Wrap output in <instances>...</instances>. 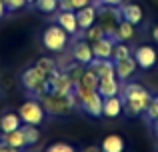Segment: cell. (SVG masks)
<instances>
[{"instance_id":"obj_1","label":"cell","mask_w":158,"mask_h":152,"mask_svg":"<svg viewBox=\"0 0 158 152\" xmlns=\"http://www.w3.org/2000/svg\"><path fill=\"white\" fill-rule=\"evenodd\" d=\"M120 92H122L120 98H122V104H124L122 112L130 118L144 114V110L148 108V104H150V100H152L150 90L144 88L138 82H128V84H124L122 88H120Z\"/></svg>"},{"instance_id":"obj_2","label":"cell","mask_w":158,"mask_h":152,"mask_svg":"<svg viewBox=\"0 0 158 152\" xmlns=\"http://www.w3.org/2000/svg\"><path fill=\"white\" fill-rule=\"evenodd\" d=\"M42 104L44 112H48L50 116H68L74 108L78 106L76 102V94H54V92H46L38 98Z\"/></svg>"},{"instance_id":"obj_3","label":"cell","mask_w":158,"mask_h":152,"mask_svg":"<svg viewBox=\"0 0 158 152\" xmlns=\"http://www.w3.org/2000/svg\"><path fill=\"white\" fill-rule=\"evenodd\" d=\"M20 82L30 94H34V98H40L42 94L50 92V84H48V74H44L40 68L28 66L26 70L20 74Z\"/></svg>"},{"instance_id":"obj_4","label":"cell","mask_w":158,"mask_h":152,"mask_svg":"<svg viewBox=\"0 0 158 152\" xmlns=\"http://www.w3.org/2000/svg\"><path fill=\"white\" fill-rule=\"evenodd\" d=\"M74 94H76V102L84 114H88L92 118L102 116V102H104V98L98 94V90H86V88H80V86H74Z\"/></svg>"},{"instance_id":"obj_5","label":"cell","mask_w":158,"mask_h":152,"mask_svg":"<svg viewBox=\"0 0 158 152\" xmlns=\"http://www.w3.org/2000/svg\"><path fill=\"white\" fill-rule=\"evenodd\" d=\"M42 44L46 50L50 52H60L68 44V34L64 28H60L58 24H50L46 30L42 32Z\"/></svg>"},{"instance_id":"obj_6","label":"cell","mask_w":158,"mask_h":152,"mask_svg":"<svg viewBox=\"0 0 158 152\" xmlns=\"http://www.w3.org/2000/svg\"><path fill=\"white\" fill-rule=\"evenodd\" d=\"M18 116H20V120H22L24 124L38 126V124H42L46 112H44V108H42V104H40L38 98H30V100H26L22 106H20Z\"/></svg>"},{"instance_id":"obj_7","label":"cell","mask_w":158,"mask_h":152,"mask_svg":"<svg viewBox=\"0 0 158 152\" xmlns=\"http://www.w3.org/2000/svg\"><path fill=\"white\" fill-rule=\"evenodd\" d=\"M48 84H50V92L54 94H70L74 92V82L72 78L68 76L66 70H54L50 76H48Z\"/></svg>"},{"instance_id":"obj_8","label":"cell","mask_w":158,"mask_h":152,"mask_svg":"<svg viewBox=\"0 0 158 152\" xmlns=\"http://www.w3.org/2000/svg\"><path fill=\"white\" fill-rule=\"evenodd\" d=\"M132 56H134V60H136V66L142 68V70L152 68V66L156 64V60H158V52H156L152 46H148V44L138 46L134 52H132Z\"/></svg>"},{"instance_id":"obj_9","label":"cell","mask_w":158,"mask_h":152,"mask_svg":"<svg viewBox=\"0 0 158 152\" xmlns=\"http://www.w3.org/2000/svg\"><path fill=\"white\" fill-rule=\"evenodd\" d=\"M72 58L76 60L78 64L82 66H88L90 62L94 60V52H92V44L88 40H78L72 48Z\"/></svg>"},{"instance_id":"obj_10","label":"cell","mask_w":158,"mask_h":152,"mask_svg":"<svg viewBox=\"0 0 158 152\" xmlns=\"http://www.w3.org/2000/svg\"><path fill=\"white\" fill-rule=\"evenodd\" d=\"M56 22H58L60 28H64L68 36H76L78 32H80V28H78V20H76V12H74V10H60Z\"/></svg>"},{"instance_id":"obj_11","label":"cell","mask_w":158,"mask_h":152,"mask_svg":"<svg viewBox=\"0 0 158 152\" xmlns=\"http://www.w3.org/2000/svg\"><path fill=\"white\" fill-rule=\"evenodd\" d=\"M76 20H78V28L80 30H86V28L94 26L98 20V8L94 4H88V6L76 10Z\"/></svg>"},{"instance_id":"obj_12","label":"cell","mask_w":158,"mask_h":152,"mask_svg":"<svg viewBox=\"0 0 158 152\" xmlns=\"http://www.w3.org/2000/svg\"><path fill=\"white\" fill-rule=\"evenodd\" d=\"M114 44L116 40L110 38V36H102V38H98L96 42H92V52H94V58H104L112 60V50H114Z\"/></svg>"},{"instance_id":"obj_13","label":"cell","mask_w":158,"mask_h":152,"mask_svg":"<svg viewBox=\"0 0 158 152\" xmlns=\"http://www.w3.org/2000/svg\"><path fill=\"white\" fill-rule=\"evenodd\" d=\"M136 60H134V56H126V58H122V60H114V74L118 80H128L132 74H134V70H136Z\"/></svg>"},{"instance_id":"obj_14","label":"cell","mask_w":158,"mask_h":152,"mask_svg":"<svg viewBox=\"0 0 158 152\" xmlns=\"http://www.w3.org/2000/svg\"><path fill=\"white\" fill-rule=\"evenodd\" d=\"M86 68H90V70L98 76V80H100V78H108V76H116L114 74V60H110V58H108V60L94 58Z\"/></svg>"},{"instance_id":"obj_15","label":"cell","mask_w":158,"mask_h":152,"mask_svg":"<svg viewBox=\"0 0 158 152\" xmlns=\"http://www.w3.org/2000/svg\"><path fill=\"white\" fill-rule=\"evenodd\" d=\"M120 80L116 76H108V78H100L98 80V94L102 98H108V96H118L120 94Z\"/></svg>"},{"instance_id":"obj_16","label":"cell","mask_w":158,"mask_h":152,"mask_svg":"<svg viewBox=\"0 0 158 152\" xmlns=\"http://www.w3.org/2000/svg\"><path fill=\"white\" fill-rule=\"evenodd\" d=\"M122 108H124V104H122L120 94L118 96H108V98H104V102H102V116L116 118V116L122 114Z\"/></svg>"},{"instance_id":"obj_17","label":"cell","mask_w":158,"mask_h":152,"mask_svg":"<svg viewBox=\"0 0 158 152\" xmlns=\"http://www.w3.org/2000/svg\"><path fill=\"white\" fill-rule=\"evenodd\" d=\"M120 16H122V20H126V22L136 26V24L142 22L144 12H142V6H138V4H124L120 8Z\"/></svg>"},{"instance_id":"obj_18","label":"cell","mask_w":158,"mask_h":152,"mask_svg":"<svg viewBox=\"0 0 158 152\" xmlns=\"http://www.w3.org/2000/svg\"><path fill=\"white\" fill-rule=\"evenodd\" d=\"M126 144H124V138L118 136V134H110L102 140L100 144V150L102 152H124Z\"/></svg>"},{"instance_id":"obj_19","label":"cell","mask_w":158,"mask_h":152,"mask_svg":"<svg viewBox=\"0 0 158 152\" xmlns=\"http://www.w3.org/2000/svg\"><path fill=\"white\" fill-rule=\"evenodd\" d=\"M20 124H22V120H20V116L16 112H6L2 118H0V132L6 134V132H12V130L20 128Z\"/></svg>"},{"instance_id":"obj_20","label":"cell","mask_w":158,"mask_h":152,"mask_svg":"<svg viewBox=\"0 0 158 152\" xmlns=\"http://www.w3.org/2000/svg\"><path fill=\"white\" fill-rule=\"evenodd\" d=\"M2 142H6L8 146L18 148V150L26 148V140H24V134H22V130H20V128L12 130V132H6V134H4V138H2Z\"/></svg>"},{"instance_id":"obj_21","label":"cell","mask_w":158,"mask_h":152,"mask_svg":"<svg viewBox=\"0 0 158 152\" xmlns=\"http://www.w3.org/2000/svg\"><path fill=\"white\" fill-rule=\"evenodd\" d=\"M134 36V24L126 22V20H120L118 26H116V32H114V38L116 42H126Z\"/></svg>"},{"instance_id":"obj_22","label":"cell","mask_w":158,"mask_h":152,"mask_svg":"<svg viewBox=\"0 0 158 152\" xmlns=\"http://www.w3.org/2000/svg\"><path fill=\"white\" fill-rule=\"evenodd\" d=\"M74 86H80V88H86V90H98V76L94 74L90 68H84L80 80H78Z\"/></svg>"},{"instance_id":"obj_23","label":"cell","mask_w":158,"mask_h":152,"mask_svg":"<svg viewBox=\"0 0 158 152\" xmlns=\"http://www.w3.org/2000/svg\"><path fill=\"white\" fill-rule=\"evenodd\" d=\"M20 130L24 134V140H26V146H32L40 140V132H38V126L34 124H20Z\"/></svg>"},{"instance_id":"obj_24","label":"cell","mask_w":158,"mask_h":152,"mask_svg":"<svg viewBox=\"0 0 158 152\" xmlns=\"http://www.w3.org/2000/svg\"><path fill=\"white\" fill-rule=\"evenodd\" d=\"M34 66H36V68H40V70H42L44 74H48V76H50L52 72L56 70V62H54L52 58H48V56H42V58H38Z\"/></svg>"},{"instance_id":"obj_25","label":"cell","mask_w":158,"mask_h":152,"mask_svg":"<svg viewBox=\"0 0 158 152\" xmlns=\"http://www.w3.org/2000/svg\"><path fill=\"white\" fill-rule=\"evenodd\" d=\"M34 6L44 14H52L54 10H58V0H34Z\"/></svg>"},{"instance_id":"obj_26","label":"cell","mask_w":158,"mask_h":152,"mask_svg":"<svg viewBox=\"0 0 158 152\" xmlns=\"http://www.w3.org/2000/svg\"><path fill=\"white\" fill-rule=\"evenodd\" d=\"M102 36H104V30H102L100 24H98V26L94 24V26H90V28H86V30H84V40H88L90 44L96 42L98 38H102Z\"/></svg>"},{"instance_id":"obj_27","label":"cell","mask_w":158,"mask_h":152,"mask_svg":"<svg viewBox=\"0 0 158 152\" xmlns=\"http://www.w3.org/2000/svg\"><path fill=\"white\" fill-rule=\"evenodd\" d=\"M126 56H132L130 48H128L124 42H116L114 50H112V60H122V58H126Z\"/></svg>"},{"instance_id":"obj_28","label":"cell","mask_w":158,"mask_h":152,"mask_svg":"<svg viewBox=\"0 0 158 152\" xmlns=\"http://www.w3.org/2000/svg\"><path fill=\"white\" fill-rule=\"evenodd\" d=\"M144 118H146L148 122H152V120H156V118H158V96H152L148 108L144 110Z\"/></svg>"},{"instance_id":"obj_29","label":"cell","mask_w":158,"mask_h":152,"mask_svg":"<svg viewBox=\"0 0 158 152\" xmlns=\"http://www.w3.org/2000/svg\"><path fill=\"white\" fill-rule=\"evenodd\" d=\"M66 72H68V76H70V78H72V82L76 84V82L80 80L82 72H84V66H82V64H78V62H74L72 66H68V68H66Z\"/></svg>"},{"instance_id":"obj_30","label":"cell","mask_w":158,"mask_h":152,"mask_svg":"<svg viewBox=\"0 0 158 152\" xmlns=\"http://www.w3.org/2000/svg\"><path fill=\"white\" fill-rule=\"evenodd\" d=\"M44 152H76V148L72 144H66V142H54Z\"/></svg>"},{"instance_id":"obj_31","label":"cell","mask_w":158,"mask_h":152,"mask_svg":"<svg viewBox=\"0 0 158 152\" xmlns=\"http://www.w3.org/2000/svg\"><path fill=\"white\" fill-rule=\"evenodd\" d=\"M2 2H4V6H6V10H12V12L20 10V8H24L28 4L26 0H2Z\"/></svg>"},{"instance_id":"obj_32","label":"cell","mask_w":158,"mask_h":152,"mask_svg":"<svg viewBox=\"0 0 158 152\" xmlns=\"http://www.w3.org/2000/svg\"><path fill=\"white\" fill-rule=\"evenodd\" d=\"M122 2L124 0H94V6H110V8H118V6H122Z\"/></svg>"},{"instance_id":"obj_33","label":"cell","mask_w":158,"mask_h":152,"mask_svg":"<svg viewBox=\"0 0 158 152\" xmlns=\"http://www.w3.org/2000/svg\"><path fill=\"white\" fill-rule=\"evenodd\" d=\"M70 4H72V10H80V8L88 6V4H92V0H70Z\"/></svg>"},{"instance_id":"obj_34","label":"cell","mask_w":158,"mask_h":152,"mask_svg":"<svg viewBox=\"0 0 158 152\" xmlns=\"http://www.w3.org/2000/svg\"><path fill=\"white\" fill-rule=\"evenodd\" d=\"M58 8L60 10H72V4H70V0H58Z\"/></svg>"},{"instance_id":"obj_35","label":"cell","mask_w":158,"mask_h":152,"mask_svg":"<svg viewBox=\"0 0 158 152\" xmlns=\"http://www.w3.org/2000/svg\"><path fill=\"white\" fill-rule=\"evenodd\" d=\"M0 152H20L18 148H12V146H8L6 142H0Z\"/></svg>"},{"instance_id":"obj_36","label":"cell","mask_w":158,"mask_h":152,"mask_svg":"<svg viewBox=\"0 0 158 152\" xmlns=\"http://www.w3.org/2000/svg\"><path fill=\"white\" fill-rule=\"evenodd\" d=\"M82 152H102V150H100V146H94V144H92V146H86Z\"/></svg>"},{"instance_id":"obj_37","label":"cell","mask_w":158,"mask_h":152,"mask_svg":"<svg viewBox=\"0 0 158 152\" xmlns=\"http://www.w3.org/2000/svg\"><path fill=\"white\" fill-rule=\"evenodd\" d=\"M152 132H154V138L158 140V118H156V120H152Z\"/></svg>"},{"instance_id":"obj_38","label":"cell","mask_w":158,"mask_h":152,"mask_svg":"<svg viewBox=\"0 0 158 152\" xmlns=\"http://www.w3.org/2000/svg\"><path fill=\"white\" fill-rule=\"evenodd\" d=\"M6 12H8V10H6V6H4V2L0 0V18H2V16L6 14Z\"/></svg>"},{"instance_id":"obj_39","label":"cell","mask_w":158,"mask_h":152,"mask_svg":"<svg viewBox=\"0 0 158 152\" xmlns=\"http://www.w3.org/2000/svg\"><path fill=\"white\" fill-rule=\"evenodd\" d=\"M152 38H154V42H158V24L152 28Z\"/></svg>"},{"instance_id":"obj_40","label":"cell","mask_w":158,"mask_h":152,"mask_svg":"<svg viewBox=\"0 0 158 152\" xmlns=\"http://www.w3.org/2000/svg\"><path fill=\"white\" fill-rule=\"evenodd\" d=\"M26 2H28V4H34V0H26Z\"/></svg>"},{"instance_id":"obj_41","label":"cell","mask_w":158,"mask_h":152,"mask_svg":"<svg viewBox=\"0 0 158 152\" xmlns=\"http://www.w3.org/2000/svg\"><path fill=\"white\" fill-rule=\"evenodd\" d=\"M0 104H2V100H0Z\"/></svg>"},{"instance_id":"obj_42","label":"cell","mask_w":158,"mask_h":152,"mask_svg":"<svg viewBox=\"0 0 158 152\" xmlns=\"http://www.w3.org/2000/svg\"><path fill=\"white\" fill-rule=\"evenodd\" d=\"M92 2H94V0H92Z\"/></svg>"}]
</instances>
